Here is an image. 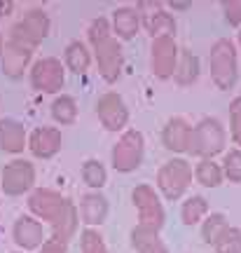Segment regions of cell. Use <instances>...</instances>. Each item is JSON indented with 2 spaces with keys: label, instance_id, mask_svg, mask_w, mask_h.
I'll return each mask as SVG.
<instances>
[{
  "label": "cell",
  "instance_id": "e0dca14e",
  "mask_svg": "<svg viewBox=\"0 0 241 253\" xmlns=\"http://www.w3.org/2000/svg\"><path fill=\"white\" fill-rule=\"evenodd\" d=\"M24 148H28L26 126L14 118H2L0 120V150L9 155H19L24 153Z\"/></svg>",
  "mask_w": 241,
  "mask_h": 253
},
{
  "label": "cell",
  "instance_id": "ffe728a7",
  "mask_svg": "<svg viewBox=\"0 0 241 253\" xmlns=\"http://www.w3.org/2000/svg\"><path fill=\"white\" fill-rule=\"evenodd\" d=\"M78 225H80V211H78V207L68 199L63 211L52 223V237L59 239V242H63V244H68L73 237H75V232H78Z\"/></svg>",
  "mask_w": 241,
  "mask_h": 253
},
{
  "label": "cell",
  "instance_id": "4fadbf2b",
  "mask_svg": "<svg viewBox=\"0 0 241 253\" xmlns=\"http://www.w3.org/2000/svg\"><path fill=\"white\" fill-rule=\"evenodd\" d=\"M12 239L21 251H33L45 244V227L36 216H19L12 227Z\"/></svg>",
  "mask_w": 241,
  "mask_h": 253
},
{
  "label": "cell",
  "instance_id": "6da1fadb",
  "mask_svg": "<svg viewBox=\"0 0 241 253\" xmlns=\"http://www.w3.org/2000/svg\"><path fill=\"white\" fill-rule=\"evenodd\" d=\"M208 68H211V80L218 89H232L239 78V59H237V47L230 38L215 40L208 54Z\"/></svg>",
  "mask_w": 241,
  "mask_h": 253
},
{
  "label": "cell",
  "instance_id": "8d00e7d4",
  "mask_svg": "<svg viewBox=\"0 0 241 253\" xmlns=\"http://www.w3.org/2000/svg\"><path fill=\"white\" fill-rule=\"evenodd\" d=\"M12 9H14V2H12V0H0V17L12 14Z\"/></svg>",
  "mask_w": 241,
  "mask_h": 253
},
{
  "label": "cell",
  "instance_id": "2e32d148",
  "mask_svg": "<svg viewBox=\"0 0 241 253\" xmlns=\"http://www.w3.org/2000/svg\"><path fill=\"white\" fill-rule=\"evenodd\" d=\"M192 126L185 118H171L161 129V143L171 153H188Z\"/></svg>",
  "mask_w": 241,
  "mask_h": 253
},
{
  "label": "cell",
  "instance_id": "277c9868",
  "mask_svg": "<svg viewBox=\"0 0 241 253\" xmlns=\"http://www.w3.org/2000/svg\"><path fill=\"white\" fill-rule=\"evenodd\" d=\"M190 183H192V167L183 157H173L169 162H164L161 169L157 171V188L171 202L183 197L188 192Z\"/></svg>",
  "mask_w": 241,
  "mask_h": 253
},
{
  "label": "cell",
  "instance_id": "cb8c5ba5",
  "mask_svg": "<svg viewBox=\"0 0 241 253\" xmlns=\"http://www.w3.org/2000/svg\"><path fill=\"white\" fill-rule=\"evenodd\" d=\"M197 78H199V56L195 52H190V49H180L173 80L178 82L180 87H188V84L197 82Z\"/></svg>",
  "mask_w": 241,
  "mask_h": 253
},
{
  "label": "cell",
  "instance_id": "f1b7e54d",
  "mask_svg": "<svg viewBox=\"0 0 241 253\" xmlns=\"http://www.w3.org/2000/svg\"><path fill=\"white\" fill-rule=\"evenodd\" d=\"M82 181L87 183V185H89L91 190H101L103 185H106V181H108L106 167L98 162V160L89 157L87 162L82 164Z\"/></svg>",
  "mask_w": 241,
  "mask_h": 253
},
{
  "label": "cell",
  "instance_id": "e575fe53",
  "mask_svg": "<svg viewBox=\"0 0 241 253\" xmlns=\"http://www.w3.org/2000/svg\"><path fill=\"white\" fill-rule=\"evenodd\" d=\"M225 19L230 26H241V0H230L223 5Z\"/></svg>",
  "mask_w": 241,
  "mask_h": 253
},
{
  "label": "cell",
  "instance_id": "f546056e",
  "mask_svg": "<svg viewBox=\"0 0 241 253\" xmlns=\"http://www.w3.org/2000/svg\"><path fill=\"white\" fill-rule=\"evenodd\" d=\"M80 251L82 253H108V246L103 237L94 227H84L80 235Z\"/></svg>",
  "mask_w": 241,
  "mask_h": 253
},
{
  "label": "cell",
  "instance_id": "d4e9b609",
  "mask_svg": "<svg viewBox=\"0 0 241 253\" xmlns=\"http://www.w3.org/2000/svg\"><path fill=\"white\" fill-rule=\"evenodd\" d=\"M227 230H230V225H227L225 213H211V216H206L204 223H201V239H204V244L215 246L223 239V235Z\"/></svg>",
  "mask_w": 241,
  "mask_h": 253
},
{
  "label": "cell",
  "instance_id": "3957f363",
  "mask_svg": "<svg viewBox=\"0 0 241 253\" xmlns=\"http://www.w3.org/2000/svg\"><path fill=\"white\" fill-rule=\"evenodd\" d=\"M145 155V138L138 129H126L124 134L117 138V143L110 150V162L115 167V171L129 173L136 171Z\"/></svg>",
  "mask_w": 241,
  "mask_h": 253
},
{
  "label": "cell",
  "instance_id": "44dd1931",
  "mask_svg": "<svg viewBox=\"0 0 241 253\" xmlns=\"http://www.w3.org/2000/svg\"><path fill=\"white\" fill-rule=\"evenodd\" d=\"M113 33L117 40H131L141 26V12L134 7H120L113 12Z\"/></svg>",
  "mask_w": 241,
  "mask_h": 253
},
{
  "label": "cell",
  "instance_id": "4316f807",
  "mask_svg": "<svg viewBox=\"0 0 241 253\" xmlns=\"http://www.w3.org/2000/svg\"><path fill=\"white\" fill-rule=\"evenodd\" d=\"M52 118L59 125H73L78 120V103L71 94H59L52 101Z\"/></svg>",
  "mask_w": 241,
  "mask_h": 253
},
{
  "label": "cell",
  "instance_id": "d6986e66",
  "mask_svg": "<svg viewBox=\"0 0 241 253\" xmlns=\"http://www.w3.org/2000/svg\"><path fill=\"white\" fill-rule=\"evenodd\" d=\"M80 216L82 223L87 227L101 225L108 218V199L106 195H101L98 190H91L87 195H82L80 199Z\"/></svg>",
  "mask_w": 241,
  "mask_h": 253
},
{
  "label": "cell",
  "instance_id": "7c38bea8",
  "mask_svg": "<svg viewBox=\"0 0 241 253\" xmlns=\"http://www.w3.org/2000/svg\"><path fill=\"white\" fill-rule=\"evenodd\" d=\"M66 202L68 199L61 197V192L49 190V188H36L28 195V209H31V213L36 218H40V220H49V225L63 211Z\"/></svg>",
  "mask_w": 241,
  "mask_h": 253
},
{
  "label": "cell",
  "instance_id": "30bf717a",
  "mask_svg": "<svg viewBox=\"0 0 241 253\" xmlns=\"http://www.w3.org/2000/svg\"><path fill=\"white\" fill-rule=\"evenodd\" d=\"M178 56H180V49L173 38H157V40H152L150 68L160 80L173 78L176 66H178Z\"/></svg>",
  "mask_w": 241,
  "mask_h": 253
},
{
  "label": "cell",
  "instance_id": "83f0119b",
  "mask_svg": "<svg viewBox=\"0 0 241 253\" xmlns=\"http://www.w3.org/2000/svg\"><path fill=\"white\" fill-rule=\"evenodd\" d=\"M206 213H208V202L206 197L201 195H192L183 202V207H180V218H183V223L185 225H197L199 220H204Z\"/></svg>",
  "mask_w": 241,
  "mask_h": 253
},
{
  "label": "cell",
  "instance_id": "484cf974",
  "mask_svg": "<svg viewBox=\"0 0 241 253\" xmlns=\"http://www.w3.org/2000/svg\"><path fill=\"white\" fill-rule=\"evenodd\" d=\"M195 178L204 188H218L225 178L223 167L218 162H213V160H199V164H197V169H195Z\"/></svg>",
  "mask_w": 241,
  "mask_h": 253
},
{
  "label": "cell",
  "instance_id": "4dcf8cb0",
  "mask_svg": "<svg viewBox=\"0 0 241 253\" xmlns=\"http://www.w3.org/2000/svg\"><path fill=\"white\" fill-rule=\"evenodd\" d=\"M223 173L230 183H241V148H232L230 153H225Z\"/></svg>",
  "mask_w": 241,
  "mask_h": 253
},
{
  "label": "cell",
  "instance_id": "7a4b0ae2",
  "mask_svg": "<svg viewBox=\"0 0 241 253\" xmlns=\"http://www.w3.org/2000/svg\"><path fill=\"white\" fill-rule=\"evenodd\" d=\"M225 141H227V134H225L223 122L215 118H201L192 126L188 153L199 160H213L215 155L225 150Z\"/></svg>",
  "mask_w": 241,
  "mask_h": 253
},
{
  "label": "cell",
  "instance_id": "ac0fdd59",
  "mask_svg": "<svg viewBox=\"0 0 241 253\" xmlns=\"http://www.w3.org/2000/svg\"><path fill=\"white\" fill-rule=\"evenodd\" d=\"M141 26L152 36V40L157 38H173L176 33V19L169 9L164 7H155L150 12L141 14Z\"/></svg>",
  "mask_w": 241,
  "mask_h": 253
},
{
  "label": "cell",
  "instance_id": "9c48e42d",
  "mask_svg": "<svg viewBox=\"0 0 241 253\" xmlns=\"http://www.w3.org/2000/svg\"><path fill=\"white\" fill-rule=\"evenodd\" d=\"M94 56L98 63V73L106 82H115L122 73V63H124V54H122V45L115 36L106 38L94 45Z\"/></svg>",
  "mask_w": 241,
  "mask_h": 253
},
{
  "label": "cell",
  "instance_id": "52a82bcc",
  "mask_svg": "<svg viewBox=\"0 0 241 253\" xmlns=\"http://www.w3.org/2000/svg\"><path fill=\"white\" fill-rule=\"evenodd\" d=\"M33 183H36V167L28 160H12L0 173V188L7 197L33 192Z\"/></svg>",
  "mask_w": 241,
  "mask_h": 253
},
{
  "label": "cell",
  "instance_id": "ab89813d",
  "mask_svg": "<svg viewBox=\"0 0 241 253\" xmlns=\"http://www.w3.org/2000/svg\"><path fill=\"white\" fill-rule=\"evenodd\" d=\"M14 253H24V251H14Z\"/></svg>",
  "mask_w": 241,
  "mask_h": 253
},
{
  "label": "cell",
  "instance_id": "836d02e7",
  "mask_svg": "<svg viewBox=\"0 0 241 253\" xmlns=\"http://www.w3.org/2000/svg\"><path fill=\"white\" fill-rule=\"evenodd\" d=\"M230 129H232V141L241 148V96H237L230 106Z\"/></svg>",
  "mask_w": 241,
  "mask_h": 253
},
{
  "label": "cell",
  "instance_id": "603a6c76",
  "mask_svg": "<svg viewBox=\"0 0 241 253\" xmlns=\"http://www.w3.org/2000/svg\"><path fill=\"white\" fill-rule=\"evenodd\" d=\"M129 237H131V246L136 249V253H169L166 244L161 242L160 232H155V230L136 225Z\"/></svg>",
  "mask_w": 241,
  "mask_h": 253
},
{
  "label": "cell",
  "instance_id": "74e56055",
  "mask_svg": "<svg viewBox=\"0 0 241 253\" xmlns=\"http://www.w3.org/2000/svg\"><path fill=\"white\" fill-rule=\"evenodd\" d=\"M2 52H5V40H2V33H0V56H2Z\"/></svg>",
  "mask_w": 241,
  "mask_h": 253
},
{
  "label": "cell",
  "instance_id": "d590c367",
  "mask_svg": "<svg viewBox=\"0 0 241 253\" xmlns=\"http://www.w3.org/2000/svg\"><path fill=\"white\" fill-rule=\"evenodd\" d=\"M40 253H68V244L49 237V239H45V244L40 246Z\"/></svg>",
  "mask_w": 241,
  "mask_h": 253
},
{
  "label": "cell",
  "instance_id": "9a60e30c",
  "mask_svg": "<svg viewBox=\"0 0 241 253\" xmlns=\"http://www.w3.org/2000/svg\"><path fill=\"white\" fill-rule=\"evenodd\" d=\"M0 59H2V75L9 78V80H21L24 73H26V68L31 66L33 49L7 40V42H5V52H2Z\"/></svg>",
  "mask_w": 241,
  "mask_h": 253
},
{
  "label": "cell",
  "instance_id": "d6a6232c",
  "mask_svg": "<svg viewBox=\"0 0 241 253\" xmlns=\"http://www.w3.org/2000/svg\"><path fill=\"white\" fill-rule=\"evenodd\" d=\"M215 253H241V230L230 227L223 235V239L215 244Z\"/></svg>",
  "mask_w": 241,
  "mask_h": 253
},
{
  "label": "cell",
  "instance_id": "8992f818",
  "mask_svg": "<svg viewBox=\"0 0 241 253\" xmlns=\"http://www.w3.org/2000/svg\"><path fill=\"white\" fill-rule=\"evenodd\" d=\"M131 199H134V207L138 211V225L160 232L164 227V220H166V211H164V204H161L160 195L155 192V188L148 183L136 185L131 192Z\"/></svg>",
  "mask_w": 241,
  "mask_h": 253
},
{
  "label": "cell",
  "instance_id": "1f68e13d",
  "mask_svg": "<svg viewBox=\"0 0 241 253\" xmlns=\"http://www.w3.org/2000/svg\"><path fill=\"white\" fill-rule=\"evenodd\" d=\"M110 36H115V33H113V24H110L106 17H96L89 24V28H87V38H89L91 47L96 45V42H101V40L110 38Z\"/></svg>",
  "mask_w": 241,
  "mask_h": 253
},
{
  "label": "cell",
  "instance_id": "ba28073f",
  "mask_svg": "<svg viewBox=\"0 0 241 253\" xmlns=\"http://www.w3.org/2000/svg\"><path fill=\"white\" fill-rule=\"evenodd\" d=\"M31 84L42 94H56L66 84V66L54 56H45L31 66Z\"/></svg>",
  "mask_w": 241,
  "mask_h": 253
},
{
  "label": "cell",
  "instance_id": "7402d4cb",
  "mask_svg": "<svg viewBox=\"0 0 241 253\" xmlns=\"http://www.w3.org/2000/svg\"><path fill=\"white\" fill-rule=\"evenodd\" d=\"M63 66L68 68L75 75H84L91 66V52L89 47L80 42V40H73L66 45V52H63Z\"/></svg>",
  "mask_w": 241,
  "mask_h": 253
},
{
  "label": "cell",
  "instance_id": "5bb4252c",
  "mask_svg": "<svg viewBox=\"0 0 241 253\" xmlns=\"http://www.w3.org/2000/svg\"><path fill=\"white\" fill-rule=\"evenodd\" d=\"M61 145L63 136L56 126H36L28 136V150L40 160H49L54 155H59Z\"/></svg>",
  "mask_w": 241,
  "mask_h": 253
},
{
  "label": "cell",
  "instance_id": "5b68a950",
  "mask_svg": "<svg viewBox=\"0 0 241 253\" xmlns=\"http://www.w3.org/2000/svg\"><path fill=\"white\" fill-rule=\"evenodd\" d=\"M49 24H52V21H49V14H47L45 9H31V12H26L19 21L12 24V28H9V40L36 49L47 38V33H49Z\"/></svg>",
  "mask_w": 241,
  "mask_h": 253
},
{
  "label": "cell",
  "instance_id": "f35d334b",
  "mask_svg": "<svg viewBox=\"0 0 241 253\" xmlns=\"http://www.w3.org/2000/svg\"><path fill=\"white\" fill-rule=\"evenodd\" d=\"M239 49H241V28H239Z\"/></svg>",
  "mask_w": 241,
  "mask_h": 253
},
{
  "label": "cell",
  "instance_id": "8fae6325",
  "mask_svg": "<svg viewBox=\"0 0 241 253\" xmlns=\"http://www.w3.org/2000/svg\"><path fill=\"white\" fill-rule=\"evenodd\" d=\"M96 115L98 122L106 126L108 131H122L129 122V108H126L124 99L115 91H108L103 96H98Z\"/></svg>",
  "mask_w": 241,
  "mask_h": 253
}]
</instances>
